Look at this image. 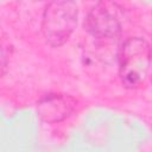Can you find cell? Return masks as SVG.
Segmentation results:
<instances>
[{"instance_id": "obj_2", "label": "cell", "mask_w": 152, "mask_h": 152, "mask_svg": "<svg viewBox=\"0 0 152 152\" xmlns=\"http://www.w3.org/2000/svg\"><path fill=\"white\" fill-rule=\"evenodd\" d=\"M77 17L78 8L75 0H50L42 20L45 40L53 48L63 45L76 28Z\"/></svg>"}, {"instance_id": "obj_3", "label": "cell", "mask_w": 152, "mask_h": 152, "mask_svg": "<svg viewBox=\"0 0 152 152\" xmlns=\"http://www.w3.org/2000/svg\"><path fill=\"white\" fill-rule=\"evenodd\" d=\"M119 7L109 1H99L88 13L84 26L87 31L99 39H115L121 33Z\"/></svg>"}, {"instance_id": "obj_5", "label": "cell", "mask_w": 152, "mask_h": 152, "mask_svg": "<svg viewBox=\"0 0 152 152\" xmlns=\"http://www.w3.org/2000/svg\"><path fill=\"white\" fill-rule=\"evenodd\" d=\"M11 50H12V48H11L8 37L4 32V30L0 27V77L4 75L6 66L8 64Z\"/></svg>"}, {"instance_id": "obj_6", "label": "cell", "mask_w": 152, "mask_h": 152, "mask_svg": "<svg viewBox=\"0 0 152 152\" xmlns=\"http://www.w3.org/2000/svg\"><path fill=\"white\" fill-rule=\"evenodd\" d=\"M75 1H76V0H75Z\"/></svg>"}, {"instance_id": "obj_4", "label": "cell", "mask_w": 152, "mask_h": 152, "mask_svg": "<svg viewBox=\"0 0 152 152\" xmlns=\"http://www.w3.org/2000/svg\"><path fill=\"white\" fill-rule=\"evenodd\" d=\"M76 100L66 94H48L37 103V114L46 124H55L69 118L76 109Z\"/></svg>"}, {"instance_id": "obj_1", "label": "cell", "mask_w": 152, "mask_h": 152, "mask_svg": "<svg viewBox=\"0 0 152 152\" xmlns=\"http://www.w3.org/2000/svg\"><path fill=\"white\" fill-rule=\"evenodd\" d=\"M151 51L144 38L131 37L124 42L119 51V75L126 88L141 86L150 71Z\"/></svg>"}]
</instances>
